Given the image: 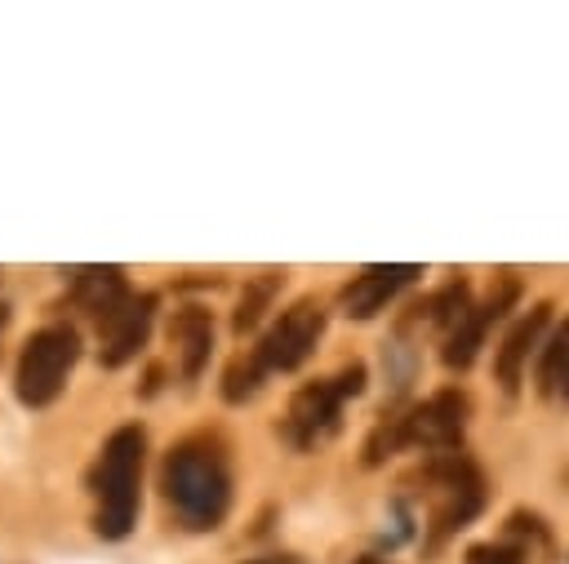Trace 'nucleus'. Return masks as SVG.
<instances>
[{"mask_svg":"<svg viewBox=\"0 0 569 564\" xmlns=\"http://www.w3.org/2000/svg\"><path fill=\"white\" fill-rule=\"evenodd\" d=\"M164 497L191 528H218L231 502V475L218 449L178 444L164 457Z\"/></svg>","mask_w":569,"mask_h":564,"instance_id":"obj_1","label":"nucleus"},{"mask_svg":"<svg viewBox=\"0 0 569 564\" xmlns=\"http://www.w3.org/2000/svg\"><path fill=\"white\" fill-rule=\"evenodd\" d=\"M138 475H142V431L120 426L98 462V515L93 528L102 537H124L138 515Z\"/></svg>","mask_w":569,"mask_h":564,"instance_id":"obj_2","label":"nucleus"},{"mask_svg":"<svg viewBox=\"0 0 569 564\" xmlns=\"http://www.w3.org/2000/svg\"><path fill=\"white\" fill-rule=\"evenodd\" d=\"M80 355V338L76 329H40L27 338L22 346V360H18V400L31 404V409H44L49 400H58L71 364Z\"/></svg>","mask_w":569,"mask_h":564,"instance_id":"obj_3","label":"nucleus"},{"mask_svg":"<svg viewBox=\"0 0 569 564\" xmlns=\"http://www.w3.org/2000/svg\"><path fill=\"white\" fill-rule=\"evenodd\" d=\"M320 333H325V306L311 302V298H302V302H293V306L267 329V338L258 342L253 360L262 364V373L298 369V364L311 355V346H316Z\"/></svg>","mask_w":569,"mask_h":564,"instance_id":"obj_4","label":"nucleus"},{"mask_svg":"<svg viewBox=\"0 0 569 564\" xmlns=\"http://www.w3.org/2000/svg\"><path fill=\"white\" fill-rule=\"evenodd\" d=\"M462 426H467V395L462 391H440L400 417L405 444H418V449H453L462 440Z\"/></svg>","mask_w":569,"mask_h":564,"instance_id":"obj_5","label":"nucleus"},{"mask_svg":"<svg viewBox=\"0 0 569 564\" xmlns=\"http://www.w3.org/2000/svg\"><path fill=\"white\" fill-rule=\"evenodd\" d=\"M338 413H342V391L333 382H311L293 395L289 417H284V435L298 449H311V444H320L325 435L338 431Z\"/></svg>","mask_w":569,"mask_h":564,"instance_id":"obj_6","label":"nucleus"},{"mask_svg":"<svg viewBox=\"0 0 569 564\" xmlns=\"http://www.w3.org/2000/svg\"><path fill=\"white\" fill-rule=\"evenodd\" d=\"M151 315H156V298L151 293H142V298L129 293L107 320H98V329H102V364L107 369H116V364L138 355V346L151 333Z\"/></svg>","mask_w":569,"mask_h":564,"instance_id":"obj_7","label":"nucleus"},{"mask_svg":"<svg viewBox=\"0 0 569 564\" xmlns=\"http://www.w3.org/2000/svg\"><path fill=\"white\" fill-rule=\"evenodd\" d=\"M511 302H516V280H502V284H498V293H493L485 306L467 311V320L449 333V342H445V364H449V369H467V364L476 360L480 342H485V329H489V324H493Z\"/></svg>","mask_w":569,"mask_h":564,"instance_id":"obj_8","label":"nucleus"},{"mask_svg":"<svg viewBox=\"0 0 569 564\" xmlns=\"http://www.w3.org/2000/svg\"><path fill=\"white\" fill-rule=\"evenodd\" d=\"M418 275V266H365L347 289H342V311L356 315V320H369L373 311L387 306V298L409 284Z\"/></svg>","mask_w":569,"mask_h":564,"instance_id":"obj_9","label":"nucleus"},{"mask_svg":"<svg viewBox=\"0 0 569 564\" xmlns=\"http://www.w3.org/2000/svg\"><path fill=\"white\" fill-rule=\"evenodd\" d=\"M547 302H538L529 315H520V324L507 333V342H502V351H498V377H502V386L511 391L516 382H520V369H525V360H529V346L542 338V329H547Z\"/></svg>","mask_w":569,"mask_h":564,"instance_id":"obj_10","label":"nucleus"},{"mask_svg":"<svg viewBox=\"0 0 569 564\" xmlns=\"http://www.w3.org/2000/svg\"><path fill=\"white\" fill-rule=\"evenodd\" d=\"M173 342L182 346V373L187 377H200V369L209 364V346H213V320L209 311L200 306H187L178 320H173Z\"/></svg>","mask_w":569,"mask_h":564,"instance_id":"obj_11","label":"nucleus"},{"mask_svg":"<svg viewBox=\"0 0 569 564\" xmlns=\"http://www.w3.org/2000/svg\"><path fill=\"white\" fill-rule=\"evenodd\" d=\"M538 386H542V395H551V400H569V320L556 329V338H551L547 351H542Z\"/></svg>","mask_w":569,"mask_h":564,"instance_id":"obj_12","label":"nucleus"},{"mask_svg":"<svg viewBox=\"0 0 569 564\" xmlns=\"http://www.w3.org/2000/svg\"><path fill=\"white\" fill-rule=\"evenodd\" d=\"M271 289H276V275H271V271L244 289V298H240V311H236V333H244V329H253V324H258L262 306L271 302Z\"/></svg>","mask_w":569,"mask_h":564,"instance_id":"obj_13","label":"nucleus"},{"mask_svg":"<svg viewBox=\"0 0 569 564\" xmlns=\"http://www.w3.org/2000/svg\"><path fill=\"white\" fill-rule=\"evenodd\" d=\"M258 382H262V364L258 360H236L231 369H227V382H222V395L231 400V404H240V400H249L253 391H258Z\"/></svg>","mask_w":569,"mask_h":564,"instance_id":"obj_14","label":"nucleus"},{"mask_svg":"<svg viewBox=\"0 0 569 564\" xmlns=\"http://www.w3.org/2000/svg\"><path fill=\"white\" fill-rule=\"evenodd\" d=\"M467 564H520V551L516 546H471Z\"/></svg>","mask_w":569,"mask_h":564,"instance_id":"obj_15","label":"nucleus"},{"mask_svg":"<svg viewBox=\"0 0 569 564\" xmlns=\"http://www.w3.org/2000/svg\"><path fill=\"white\" fill-rule=\"evenodd\" d=\"M333 386L342 391V400H347V395H360V386H365V364H351V369H342V373L333 377Z\"/></svg>","mask_w":569,"mask_h":564,"instance_id":"obj_16","label":"nucleus"},{"mask_svg":"<svg viewBox=\"0 0 569 564\" xmlns=\"http://www.w3.org/2000/svg\"><path fill=\"white\" fill-rule=\"evenodd\" d=\"M360 564H378V560H360Z\"/></svg>","mask_w":569,"mask_h":564,"instance_id":"obj_17","label":"nucleus"}]
</instances>
